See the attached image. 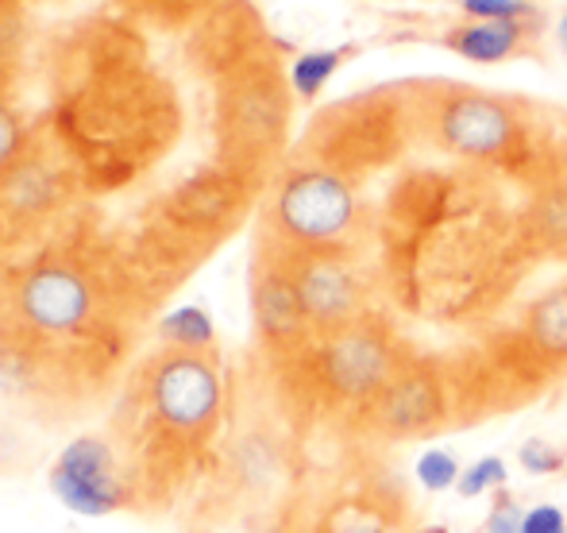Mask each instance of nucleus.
<instances>
[{"instance_id":"aec40b11","label":"nucleus","mask_w":567,"mask_h":533,"mask_svg":"<svg viewBox=\"0 0 567 533\" xmlns=\"http://www.w3.org/2000/svg\"><path fill=\"white\" fill-rule=\"evenodd\" d=\"M506 480H509L506 460H502V457H483V460H475V464L460 472L455 495H460V499H478V495H486V491H502V488H506Z\"/></svg>"},{"instance_id":"1a4fd4ad","label":"nucleus","mask_w":567,"mask_h":533,"mask_svg":"<svg viewBox=\"0 0 567 533\" xmlns=\"http://www.w3.org/2000/svg\"><path fill=\"white\" fill-rule=\"evenodd\" d=\"M51 491L66 511L105 519L124 506L116 452L101 437H74L51 464Z\"/></svg>"},{"instance_id":"a878e982","label":"nucleus","mask_w":567,"mask_h":533,"mask_svg":"<svg viewBox=\"0 0 567 533\" xmlns=\"http://www.w3.org/2000/svg\"><path fill=\"white\" fill-rule=\"evenodd\" d=\"M556 39H560V51L567 54V8H564L560 23H556Z\"/></svg>"},{"instance_id":"412c9836","label":"nucleus","mask_w":567,"mask_h":533,"mask_svg":"<svg viewBox=\"0 0 567 533\" xmlns=\"http://www.w3.org/2000/svg\"><path fill=\"white\" fill-rule=\"evenodd\" d=\"M467 20H537L529 0H460Z\"/></svg>"},{"instance_id":"f03ea898","label":"nucleus","mask_w":567,"mask_h":533,"mask_svg":"<svg viewBox=\"0 0 567 533\" xmlns=\"http://www.w3.org/2000/svg\"><path fill=\"white\" fill-rule=\"evenodd\" d=\"M267 221L275 233V248H348L363 221V205H359L355 182L348 174L321 163H301L278 178Z\"/></svg>"},{"instance_id":"f257e3e1","label":"nucleus","mask_w":567,"mask_h":533,"mask_svg":"<svg viewBox=\"0 0 567 533\" xmlns=\"http://www.w3.org/2000/svg\"><path fill=\"white\" fill-rule=\"evenodd\" d=\"M309 363V383L329 406L351 410L359 421L374 399L398 379V371L413 360V348L394 332L386 317L371 314L337 332H321L306 348H298Z\"/></svg>"},{"instance_id":"f8f14e48","label":"nucleus","mask_w":567,"mask_h":533,"mask_svg":"<svg viewBox=\"0 0 567 533\" xmlns=\"http://www.w3.org/2000/svg\"><path fill=\"white\" fill-rule=\"evenodd\" d=\"M255 43H259V16L244 0L217 4L197 28V51L217 70H239L244 62H251Z\"/></svg>"},{"instance_id":"2eb2a0df","label":"nucleus","mask_w":567,"mask_h":533,"mask_svg":"<svg viewBox=\"0 0 567 533\" xmlns=\"http://www.w3.org/2000/svg\"><path fill=\"white\" fill-rule=\"evenodd\" d=\"M402 503L398 495H355V499H337L329 506V514L321 519L317 533H402Z\"/></svg>"},{"instance_id":"6e6552de","label":"nucleus","mask_w":567,"mask_h":533,"mask_svg":"<svg viewBox=\"0 0 567 533\" xmlns=\"http://www.w3.org/2000/svg\"><path fill=\"white\" fill-rule=\"evenodd\" d=\"M324 143H321V166L355 178L367 166L386 163L402 143V121L379 101H355L340 105L337 113L324 116Z\"/></svg>"},{"instance_id":"ddd939ff","label":"nucleus","mask_w":567,"mask_h":533,"mask_svg":"<svg viewBox=\"0 0 567 533\" xmlns=\"http://www.w3.org/2000/svg\"><path fill=\"white\" fill-rule=\"evenodd\" d=\"M533 20H463L444 35V47L455 51L460 59L478 62V66H494V62H506L514 54H522L529 47Z\"/></svg>"},{"instance_id":"9d476101","label":"nucleus","mask_w":567,"mask_h":533,"mask_svg":"<svg viewBox=\"0 0 567 533\" xmlns=\"http://www.w3.org/2000/svg\"><path fill=\"white\" fill-rule=\"evenodd\" d=\"M16 314L47 337L78 332L93 317V286L66 264L31 267L16 286Z\"/></svg>"},{"instance_id":"20e7f679","label":"nucleus","mask_w":567,"mask_h":533,"mask_svg":"<svg viewBox=\"0 0 567 533\" xmlns=\"http://www.w3.org/2000/svg\"><path fill=\"white\" fill-rule=\"evenodd\" d=\"M275 252L282 256L293 286H298L301 309H306L313 337L337 332L343 325H355L374 314L367 275L359 270L355 256L348 248H317V252L275 248Z\"/></svg>"},{"instance_id":"5701e85b","label":"nucleus","mask_w":567,"mask_h":533,"mask_svg":"<svg viewBox=\"0 0 567 533\" xmlns=\"http://www.w3.org/2000/svg\"><path fill=\"white\" fill-rule=\"evenodd\" d=\"M20 151H23V124L8 109V101L0 98V174H8L20 163Z\"/></svg>"},{"instance_id":"39448f33","label":"nucleus","mask_w":567,"mask_h":533,"mask_svg":"<svg viewBox=\"0 0 567 533\" xmlns=\"http://www.w3.org/2000/svg\"><path fill=\"white\" fill-rule=\"evenodd\" d=\"M363 426L390 441H417L455 426L449 368L436 356H413L398 379L363 413Z\"/></svg>"},{"instance_id":"c85d7f7f","label":"nucleus","mask_w":567,"mask_h":533,"mask_svg":"<svg viewBox=\"0 0 567 533\" xmlns=\"http://www.w3.org/2000/svg\"><path fill=\"white\" fill-rule=\"evenodd\" d=\"M564 533H567V530H564Z\"/></svg>"},{"instance_id":"0eeeda50","label":"nucleus","mask_w":567,"mask_h":533,"mask_svg":"<svg viewBox=\"0 0 567 533\" xmlns=\"http://www.w3.org/2000/svg\"><path fill=\"white\" fill-rule=\"evenodd\" d=\"M436 140L444 151L475 163H494L506 158L522 143V116L506 98L478 90H455L436 105L433 116Z\"/></svg>"},{"instance_id":"dca6fc26","label":"nucleus","mask_w":567,"mask_h":533,"mask_svg":"<svg viewBox=\"0 0 567 533\" xmlns=\"http://www.w3.org/2000/svg\"><path fill=\"white\" fill-rule=\"evenodd\" d=\"M239 202H244V186H236L231 178H194L182 194H174V209L189 225H220Z\"/></svg>"},{"instance_id":"7ed1b4c3","label":"nucleus","mask_w":567,"mask_h":533,"mask_svg":"<svg viewBox=\"0 0 567 533\" xmlns=\"http://www.w3.org/2000/svg\"><path fill=\"white\" fill-rule=\"evenodd\" d=\"M147 399L166 433L182 441H205L225 413V379L209 352L166 348L147 371Z\"/></svg>"},{"instance_id":"b1692460","label":"nucleus","mask_w":567,"mask_h":533,"mask_svg":"<svg viewBox=\"0 0 567 533\" xmlns=\"http://www.w3.org/2000/svg\"><path fill=\"white\" fill-rule=\"evenodd\" d=\"M522 519H525V511L517 506V499L502 488L491 514H486V533H522Z\"/></svg>"},{"instance_id":"393cba45","label":"nucleus","mask_w":567,"mask_h":533,"mask_svg":"<svg viewBox=\"0 0 567 533\" xmlns=\"http://www.w3.org/2000/svg\"><path fill=\"white\" fill-rule=\"evenodd\" d=\"M564 530H567L564 511L560 506H548V503L525 511V519H522V533H564Z\"/></svg>"},{"instance_id":"6ab92c4d","label":"nucleus","mask_w":567,"mask_h":533,"mask_svg":"<svg viewBox=\"0 0 567 533\" xmlns=\"http://www.w3.org/2000/svg\"><path fill=\"white\" fill-rule=\"evenodd\" d=\"M460 460L452 457L449 449H429L417 457V464H413V475H417V483L429 491V495H441V491H455V483H460Z\"/></svg>"},{"instance_id":"a211bd4d","label":"nucleus","mask_w":567,"mask_h":533,"mask_svg":"<svg viewBox=\"0 0 567 533\" xmlns=\"http://www.w3.org/2000/svg\"><path fill=\"white\" fill-rule=\"evenodd\" d=\"M351 54H355V47H324V51L298 54L290 66V90L301 101H313L332 82V74L343 66V59H351Z\"/></svg>"},{"instance_id":"9b49d317","label":"nucleus","mask_w":567,"mask_h":533,"mask_svg":"<svg viewBox=\"0 0 567 533\" xmlns=\"http://www.w3.org/2000/svg\"><path fill=\"white\" fill-rule=\"evenodd\" d=\"M251 309L259 337L270 348H278V352H298V348H306L313 340L309 317L298 298V286H293L290 270H286L278 252H262L251 283Z\"/></svg>"},{"instance_id":"f3484780","label":"nucleus","mask_w":567,"mask_h":533,"mask_svg":"<svg viewBox=\"0 0 567 533\" xmlns=\"http://www.w3.org/2000/svg\"><path fill=\"white\" fill-rule=\"evenodd\" d=\"M158 337L174 352H213L217 329H213V317L202 306H178L158 321Z\"/></svg>"},{"instance_id":"bb28decb","label":"nucleus","mask_w":567,"mask_h":533,"mask_svg":"<svg viewBox=\"0 0 567 533\" xmlns=\"http://www.w3.org/2000/svg\"><path fill=\"white\" fill-rule=\"evenodd\" d=\"M564 217H567V178H564Z\"/></svg>"},{"instance_id":"4468645a","label":"nucleus","mask_w":567,"mask_h":533,"mask_svg":"<svg viewBox=\"0 0 567 533\" xmlns=\"http://www.w3.org/2000/svg\"><path fill=\"white\" fill-rule=\"evenodd\" d=\"M522 340L548 363L556 379L567 376V283L545 290L522 317Z\"/></svg>"},{"instance_id":"4be33fe9","label":"nucleus","mask_w":567,"mask_h":533,"mask_svg":"<svg viewBox=\"0 0 567 533\" xmlns=\"http://www.w3.org/2000/svg\"><path fill=\"white\" fill-rule=\"evenodd\" d=\"M517 460H522V468L529 475H556V472H564V452L556 449L553 441H545V437H529V441L517 449Z\"/></svg>"},{"instance_id":"cd10ccee","label":"nucleus","mask_w":567,"mask_h":533,"mask_svg":"<svg viewBox=\"0 0 567 533\" xmlns=\"http://www.w3.org/2000/svg\"><path fill=\"white\" fill-rule=\"evenodd\" d=\"M564 480H567V452H564Z\"/></svg>"},{"instance_id":"423d86ee","label":"nucleus","mask_w":567,"mask_h":533,"mask_svg":"<svg viewBox=\"0 0 567 533\" xmlns=\"http://www.w3.org/2000/svg\"><path fill=\"white\" fill-rule=\"evenodd\" d=\"M225 132L244 155H275L290 124V93L275 62H244L225 90Z\"/></svg>"}]
</instances>
